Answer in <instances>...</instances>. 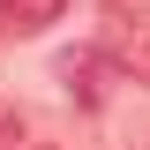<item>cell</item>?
Listing matches in <instances>:
<instances>
[{
	"mask_svg": "<svg viewBox=\"0 0 150 150\" xmlns=\"http://www.w3.org/2000/svg\"><path fill=\"white\" fill-rule=\"evenodd\" d=\"M112 60L135 75V83H150V15H135L128 30H120V45H112Z\"/></svg>",
	"mask_w": 150,
	"mask_h": 150,
	"instance_id": "cell-1",
	"label": "cell"
},
{
	"mask_svg": "<svg viewBox=\"0 0 150 150\" xmlns=\"http://www.w3.org/2000/svg\"><path fill=\"white\" fill-rule=\"evenodd\" d=\"M0 15L15 23V30H53L68 15V0H0Z\"/></svg>",
	"mask_w": 150,
	"mask_h": 150,
	"instance_id": "cell-2",
	"label": "cell"
},
{
	"mask_svg": "<svg viewBox=\"0 0 150 150\" xmlns=\"http://www.w3.org/2000/svg\"><path fill=\"white\" fill-rule=\"evenodd\" d=\"M23 143V128H15V112H0V150H15Z\"/></svg>",
	"mask_w": 150,
	"mask_h": 150,
	"instance_id": "cell-3",
	"label": "cell"
}]
</instances>
